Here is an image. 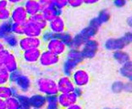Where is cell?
Segmentation results:
<instances>
[{"label": "cell", "instance_id": "13", "mask_svg": "<svg viewBox=\"0 0 132 109\" xmlns=\"http://www.w3.org/2000/svg\"><path fill=\"white\" fill-rule=\"evenodd\" d=\"M58 102L60 108L66 109L71 105L77 103L79 98L75 95L74 92L70 93H59L58 94Z\"/></svg>", "mask_w": 132, "mask_h": 109}, {"label": "cell", "instance_id": "21", "mask_svg": "<svg viewBox=\"0 0 132 109\" xmlns=\"http://www.w3.org/2000/svg\"><path fill=\"white\" fill-rule=\"evenodd\" d=\"M19 38L17 36H15L13 33H10L6 36H4V39L2 40V41L4 42V46L6 48L10 50H13L15 49L18 47V43H19Z\"/></svg>", "mask_w": 132, "mask_h": 109}, {"label": "cell", "instance_id": "18", "mask_svg": "<svg viewBox=\"0 0 132 109\" xmlns=\"http://www.w3.org/2000/svg\"><path fill=\"white\" fill-rule=\"evenodd\" d=\"M65 58H67L70 61L76 63V64L80 65L84 60L81 52L80 49H74V48H69L65 53Z\"/></svg>", "mask_w": 132, "mask_h": 109}, {"label": "cell", "instance_id": "44", "mask_svg": "<svg viewBox=\"0 0 132 109\" xmlns=\"http://www.w3.org/2000/svg\"><path fill=\"white\" fill-rule=\"evenodd\" d=\"M10 88H11V92H12V96H16L20 93V90H18L17 87L14 85H10Z\"/></svg>", "mask_w": 132, "mask_h": 109}, {"label": "cell", "instance_id": "22", "mask_svg": "<svg viewBox=\"0 0 132 109\" xmlns=\"http://www.w3.org/2000/svg\"><path fill=\"white\" fill-rule=\"evenodd\" d=\"M113 57L119 64L123 65L125 63L130 61V53L125 50H119L113 53Z\"/></svg>", "mask_w": 132, "mask_h": 109}, {"label": "cell", "instance_id": "32", "mask_svg": "<svg viewBox=\"0 0 132 109\" xmlns=\"http://www.w3.org/2000/svg\"><path fill=\"white\" fill-rule=\"evenodd\" d=\"M10 96H12L10 85L8 84L0 86V99L6 100L7 98L10 97Z\"/></svg>", "mask_w": 132, "mask_h": 109}, {"label": "cell", "instance_id": "25", "mask_svg": "<svg viewBox=\"0 0 132 109\" xmlns=\"http://www.w3.org/2000/svg\"><path fill=\"white\" fill-rule=\"evenodd\" d=\"M119 73L123 78L127 79L129 81H130L131 79H132V63H131V61H129L127 63H125V64L121 65L120 69H119Z\"/></svg>", "mask_w": 132, "mask_h": 109}, {"label": "cell", "instance_id": "34", "mask_svg": "<svg viewBox=\"0 0 132 109\" xmlns=\"http://www.w3.org/2000/svg\"><path fill=\"white\" fill-rule=\"evenodd\" d=\"M55 38V34L54 33H53L51 31H49L48 29H46L43 31L41 34V36H40V39L43 41V44H46L47 41H49L50 40H52V39Z\"/></svg>", "mask_w": 132, "mask_h": 109}, {"label": "cell", "instance_id": "20", "mask_svg": "<svg viewBox=\"0 0 132 109\" xmlns=\"http://www.w3.org/2000/svg\"><path fill=\"white\" fill-rule=\"evenodd\" d=\"M43 31L38 28L37 26L33 25L31 22L27 21L25 23V31H24V36H28V37H40Z\"/></svg>", "mask_w": 132, "mask_h": 109}, {"label": "cell", "instance_id": "5", "mask_svg": "<svg viewBox=\"0 0 132 109\" xmlns=\"http://www.w3.org/2000/svg\"><path fill=\"white\" fill-rule=\"evenodd\" d=\"M43 45L40 37H28L24 36L19 38L18 48L21 52H24L32 48H42Z\"/></svg>", "mask_w": 132, "mask_h": 109}, {"label": "cell", "instance_id": "26", "mask_svg": "<svg viewBox=\"0 0 132 109\" xmlns=\"http://www.w3.org/2000/svg\"><path fill=\"white\" fill-rule=\"evenodd\" d=\"M55 38H58L59 40L62 41L66 45V46H67L68 48L71 47L72 40H73V36H72L70 32L64 31L62 33H59V34H56L55 35Z\"/></svg>", "mask_w": 132, "mask_h": 109}, {"label": "cell", "instance_id": "55", "mask_svg": "<svg viewBox=\"0 0 132 109\" xmlns=\"http://www.w3.org/2000/svg\"><path fill=\"white\" fill-rule=\"evenodd\" d=\"M31 109H38V108H31Z\"/></svg>", "mask_w": 132, "mask_h": 109}, {"label": "cell", "instance_id": "41", "mask_svg": "<svg viewBox=\"0 0 132 109\" xmlns=\"http://www.w3.org/2000/svg\"><path fill=\"white\" fill-rule=\"evenodd\" d=\"M54 6L63 10L68 6V0H54Z\"/></svg>", "mask_w": 132, "mask_h": 109}, {"label": "cell", "instance_id": "6", "mask_svg": "<svg viewBox=\"0 0 132 109\" xmlns=\"http://www.w3.org/2000/svg\"><path fill=\"white\" fill-rule=\"evenodd\" d=\"M99 49V42L95 39H89L86 41L80 48L82 57L84 59H92L97 55Z\"/></svg>", "mask_w": 132, "mask_h": 109}, {"label": "cell", "instance_id": "7", "mask_svg": "<svg viewBox=\"0 0 132 109\" xmlns=\"http://www.w3.org/2000/svg\"><path fill=\"white\" fill-rule=\"evenodd\" d=\"M70 78L75 86L76 87H81V88L87 86L91 80L90 74L86 69L81 68H77L71 74Z\"/></svg>", "mask_w": 132, "mask_h": 109}, {"label": "cell", "instance_id": "3", "mask_svg": "<svg viewBox=\"0 0 132 109\" xmlns=\"http://www.w3.org/2000/svg\"><path fill=\"white\" fill-rule=\"evenodd\" d=\"M0 64L4 66L9 73L20 69V63L18 57L11 50L8 48L0 51Z\"/></svg>", "mask_w": 132, "mask_h": 109}, {"label": "cell", "instance_id": "19", "mask_svg": "<svg viewBox=\"0 0 132 109\" xmlns=\"http://www.w3.org/2000/svg\"><path fill=\"white\" fill-rule=\"evenodd\" d=\"M28 21L33 24V25H35L36 26H37L38 28H40L42 31L47 29V23L48 22L43 17L42 13H38L34 14V15L29 16Z\"/></svg>", "mask_w": 132, "mask_h": 109}, {"label": "cell", "instance_id": "12", "mask_svg": "<svg viewBox=\"0 0 132 109\" xmlns=\"http://www.w3.org/2000/svg\"><path fill=\"white\" fill-rule=\"evenodd\" d=\"M56 82L59 93H70L73 92L76 88V86L74 85L71 78L65 75L60 76L58 80H56Z\"/></svg>", "mask_w": 132, "mask_h": 109}, {"label": "cell", "instance_id": "53", "mask_svg": "<svg viewBox=\"0 0 132 109\" xmlns=\"http://www.w3.org/2000/svg\"><path fill=\"white\" fill-rule=\"evenodd\" d=\"M103 109H119V108H111V107H104Z\"/></svg>", "mask_w": 132, "mask_h": 109}, {"label": "cell", "instance_id": "8", "mask_svg": "<svg viewBox=\"0 0 132 109\" xmlns=\"http://www.w3.org/2000/svg\"><path fill=\"white\" fill-rule=\"evenodd\" d=\"M29 15L22 4L11 6L10 8V21L12 23L25 24L28 21Z\"/></svg>", "mask_w": 132, "mask_h": 109}, {"label": "cell", "instance_id": "52", "mask_svg": "<svg viewBox=\"0 0 132 109\" xmlns=\"http://www.w3.org/2000/svg\"><path fill=\"white\" fill-rule=\"evenodd\" d=\"M127 24L129 25V26L131 27L132 26V18L131 17H129L128 20H127Z\"/></svg>", "mask_w": 132, "mask_h": 109}, {"label": "cell", "instance_id": "9", "mask_svg": "<svg viewBox=\"0 0 132 109\" xmlns=\"http://www.w3.org/2000/svg\"><path fill=\"white\" fill-rule=\"evenodd\" d=\"M45 47L47 51L52 53L61 57L64 55L69 48L62 41L59 40L58 38H53L45 44Z\"/></svg>", "mask_w": 132, "mask_h": 109}, {"label": "cell", "instance_id": "51", "mask_svg": "<svg viewBox=\"0 0 132 109\" xmlns=\"http://www.w3.org/2000/svg\"><path fill=\"white\" fill-rule=\"evenodd\" d=\"M5 48H6V47L4 46V42H3L2 41H0V51L4 50V49H5Z\"/></svg>", "mask_w": 132, "mask_h": 109}, {"label": "cell", "instance_id": "11", "mask_svg": "<svg viewBox=\"0 0 132 109\" xmlns=\"http://www.w3.org/2000/svg\"><path fill=\"white\" fill-rule=\"evenodd\" d=\"M32 84L33 82H32L31 78L30 77L28 74H24V73H22V74L16 79L14 83L12 85H14L18 88V90H20V93L26 94L31 90L32 87Z\"/></svg>", "mask_w": 132, "mask_h": 109}, {"label": "cell", "instance_id": "40", "mask_svg": "<svg viewBox=\"0 0 132 109\" xmlns=\"http://www.w3.org/2000/svg\"><path fill=\"white\" fill-rule=\"evenodd\" d=\"M83 5V0H68V6L70 8H79Z\"/></svg>", "mask_w": 132, "mask_h": 109}, {"label": "cell", "instance_id": "33", "mask_svg": "<svg viewBox=\"0 0 132 109\" xmlns=\"http://www.w3.org/2000/svg\"><path fill=\"white\" fill-rule=\"evenodd\" d=\"M9 75L10 73L7 71V69L0 64V86L9 84Z\"/></svg>", "mask_w": 132, "mask_h": 109}, {"label": "cell", "instance_id": "31", "mask_svg": "<svg viewBox=\"0 0 132 109\" xmlns=\"http://www.w3.org/2000/svg\"><path fill=\"white\" fill-rule=\"evenodd\" d=\"M6 109H19L20 102L15 96H10V97L4 100Z\"/></svg>", "mask_w": 132, "mask_h": 109}, {"label": "cell", "instance_id": "47", "mask_svg": "<svg viewBox=\"0 0 132 109\" xmlns=\"http://www.w3.org/2000/svg\"><path fill=\"white\" fill-rule=\"evenodd\" d=\"M8 2L10 4V6H14V5L22 4L24 0H8Z\"/></svg>", "mask_w": 132, "mask_h": 109}, {"label": "cell", "instance_id": "37", "mask_svg": "<svg viewBox=\"0 0 132 109\" xmlns=\"http://www.w3.org/2000/svg\"><path fill=\"white\" fill-rule=\"evenodd\" d=\"M124 83L123 81H115L114 83L112 85V91L113 93H116V94H119V93H121L123 92V89H124Z\"/></svg>", "mask_w": 132, "mask_h": 109}, {"label": "cell", "instance_id": "15", "mask_svg": "<svg viewBox=\"0 0 132 109\" xmlns=\"http://www.w3.org/2000/svg\"><path fill=\"white\" fill-rule=\"evenodd\" d=\"M29 102L31 108L44 109L47 103V96L40 93H33L29 96Z\"/></svg>", "mask_w": 132, "mask_h": 109}, {"label": "cell", "instance_id": "42", "mask_svg": "<svg viewBox=\"0 0 132 109\" xmlns=\"http://www.w3.org/2000/svg\"><path fill=\"white\" fill-rule=\"evenodd\" d=\"M129 0H113V5L117 8H123L127 4Z\"/></svg>", "mask_w": 132, "mask_h": 109}, {"label": "cell", "instance_id": "10", "mask_svg": "<svg viewBox=\"0 0 132 109\" xmlns=\"http://www.w3.org/2000/svg\"><path fill=\"white\" fill-rule=\"evenodd\" d=\"M42 50H43L42 48H32V49L21 52L22 61L29 65L37 64L41 56Z\"/></svg>", "mask_w": 132, "mask_h": 109}, {"label": "cell", "instance_id": "50", "mask_svg": "<svg viewBox=\"0 0 132 109\" xmlns=\"http://www.w3.org/2000/svg\"><path fill=\"white\" fill-rule=\"evenodd\" d=\"M0 109H6L4 100L0 99Z\"/></svg>", "mask_w": 132, "mask_h": 109}, {"label": "cell", "instance_id": "43", "mask_svg": "<svg viewBox=\"0 0 132 109\" xmlns=\"http://www.w3.org/2000/svg\"><path fill=\"white\" fill-rule=\"evenodd\" d=\"M131 90H132V86H131L130 81H128V82L124 83V89H123V91L127 92V93H130Z\"/></svg>", "mask_w": 132, "mask_h": 109}, {"label": "cell", "instance_id": "39", "mask_svg": "<svg viewBox=\"0 0 132 109\" xmlns=\"http://www.w3.org/2000/svg\"><path fill=\"white\" fill-rule=\"evenodd\" d=\"M38 2L40 4L42 10L52 7L54 5V0H38Z\"/></svg>", "mask_w": 132, "mask_h": 109}, {"label": "cell", "instance_id": "30", "mask_svg": "<svg viewBox=\"0 0 132 109\" xmlns=\"http://www.w3.org/2000/svg\"><path fill=\"white\" fill-rule=\"evenodd\" d=\"M58 95L47 96V103L44 109H58L59 108L58 102Z\"/></svg>", "mask_w": 132, "mask_h": 109}, {"label": "cell", "instance_id": "27", "mask_svg": "<svg viewBox=\"0 0 132 109\" xmlns=\"http://www.w3.org/2000/svg\"><path fill=\"white\" fill-rule=\"evenodd\" d=\"M16 97L20 102L19 109H31V104H30L29 102V96L27 94L20 93Z\"/></svg>", "mask_w": 132, "mask_h": 109}, {"label": "cell", "instance_id": "35", "mask_svg": "<svg viewBox=\"0 0 132 109\" xmlns=\"http://www.w3.org/2000/svg\"><path fill=\"white\" fill-rule=\"evenodd\" d=\"M97 19L98 21L102 24V26L103 24L107 23L110 19V13L108 10H103L98 13V15L97 16Z\"/></svg>", "mask_w": 132, "mask_h": 109}, {"label": "cell", "instance_id": "1", "mask_svg": "<svg viewBox=\"0 0 132 109\" xmlns=\"http://www.w3.org/2000/svg\"><path fill=\"white\" fill-rule=\"evenodd\" d=\"M35 88L38 93L48 96L59 94L57 82L53 78L47 76H41L35 80Z\"/></svg>", "mask_w": 132, "mask_h": 109}, {"label": "cell", "instance_id": "36", "mask_svg": "<svg viewBox=\"0 0 132 109\" xmlns=\"http://www.w3.org/2000/svg\"><path fill=\"white\" fill-rule=\"evenodd\" d=\"M10 20V8L1 9L0 8V22Z\"/></svg>", "mask_w": 132, "mask_h": 109}, {"label": "cell", "instance_id": "45", "mask_svg": "<svg viewBox=\"0 0 132 109\" xmlns=\"http://www.w3.org/2000/svg\"><path fill=\"white\" fill-rule=\"evenodd\" d=\"M73 92L75 93V95H76L78 98H80V96L83 95V90H82L81 87H76V88H75Z\"/></svg>", "mask_w": 132, "mask_h": 109}, {"label": "cell", "instance_id": "17", "mask_svg": "<svg viewBox=\"0 0 132 109\" xmlns=\"http://www.w3.org/2000/svg\"><path fill=\"white\" fill-rule=\"evenodd\" d=\"M41 13L45 19H46V20L48 22V21L53 20L56 17L61 16L62 14H63V10H61V9H59V8L53 5V6H52V7L42 10Z\"/></svg>", "mask_w": 132, "mask_h": 109}, {"label": "cell", "instance_id": "14", "mask_svg": "<svg viewBox=\"0 0 132 109\" xmlns=\"http://www.w3.org/2000/svg\"><path fill=\"white\" fill-rule=\"evenodd\" d=\"M47 29L53 33H54L55 35L65 31L66 25L64 19L62 16H59L48 21V23H47Z\"/></svg>", "mask_w": 132, "mask_h": 109}, {"label": "cell", "instance_id": "2", "mask_svg": "<svg viewBox=\"0 0 132 109\" xmlns=\"http://www.w3.org/2000/svg\"><path fill=\"white\" fill-rule=\"evenodd\" d=\"M132 41V33L126 32L125 34L119 38H109L105 41L104 47L105 49L109 51H115L124 50L127 46H129Z\"/></svg>", "mask_w": 132, "mask_h": 109}, {"label": "cell", "instance_id": "4", "mask_svg": "<svg viewBox=\"0 0 132 109\" xmlns=\"http://www.w3.org/2000/svg\"><path fill=\"white\" fill-rule=\"evenodd\" d=\"M61 57L52 53L47 49L42 50L41 56L39 57L38 64L43 68H52L60 62Z\"/></svg>", "mask_w": 132, "mask_h": 109}, {"label": "cell", "instance_id": "38", "mask_svg": "<svg viewBox=\"0 0 132 109\" xmlns=\"http://www.w3.org/2000/svg\"><path fill=\"white\" fill-rule=\"evenodd\" d=\"M22 70L20 69H18L17 70H14L13 72L10 73V75H9V84H14V81L16 80V79L20 76V74H22Z\"/></svg>", "mask_w": 132, "mask_h": 109}, {"label": "cell", "instance_id": "54", "mask_svg": "<svg viewBox=\"0 0 132 109\" xmlns=\"http://www.w3.org/2000/svg\"><path fill=\"white\" fill-rule=\"evenodd\" d=\"M58 109H64V108H60V107H59V108H58Z\"/></svg>", "mask_w": 132, "mask_h": 109}, {"label": "cell", "instance_id": "46", "mask_svg": "<svg viewBox=\"0 0 132 109\" xmlns=\"http://www.w3.org/2000/svg\"><path fill=\"white\" fill-rule=\"evenodd\" d=\"M0 8L1 9H9V8H11V6L10 4H9L8 0H0Z\"/></svg>", "mask_w": 132, "mask_h": 109}, {"label": "cell", "instance_id": "28", "mask_svg": "<svg viewBox=\"0 0 132 109\" xmlns=\"http://www.w3.org/2000/svg\"><path fill=\"white\" fill-rule=\"evenodd\" d=\"M11 25L12 22L10 20L0 22V41H2L4 36L11 33Z\"/></svg>", "mask_w": 132, "mask_h": 109}, {"label": "cell", "instance_id": "29", "mask_svg": "<svg viewBox=\"0 0 132 109\" xmlns=\"http://www.w3.org/2000/svg\"><path fill=\"white\" fill-rule=\"evenodd\" d=\"M25 31V24L21 23H12L11 25V33H13L18 37L24 36Z\"/></svg>", "mask_w": 132, "mask_h": 109}, {"label": "cell", "instance_id": "49", "mask_svg": "<svg viewBox=\"0 0 132 109\" xmlns=\"http://www.w3.org/2000/svg\"><path fill=\"white\" fill-rule=\"evenodd\" d=\"M66 109H84V108H83V107L81 105L77 102V103H75L73 105H71L70 107H67Z\"/></svg>", "mask_w": 132, "mask_h": 109}, {"label": "cell", "instance_id": "23", "mask_svg": "<svg viewBox=\"0 0 132 109\" xmlns=\"http://www.w3.org/2000/svg\"><path fill=\"white\" fill-rule=\"evenodd\" d=\"M78 66L79 65L76 64V63L65 58L64 60V62H63V65H62V69H63V73H64V75L70 77L71 74H73V72L78 68Z\"/></svg>", "mask_w": 132, "mask_h": 109}, {"label": "cell", "instance_id": "16", "mask_svg": "<svg viewBox=\"0 0 132 109\" xmlns=\"http://www.w3.org/2000/svg\"><path fill=\"white\" fill-rule=\"evenodd\" d=\"M22 5L24 6V8H25L26 13H27L29 16L41 13L42 11V8L38 0H24Z\"/></svg>", "mask_w": 132, "mask_h": 109}, {"label": "cell", "instance_id": "24", "mask_svg": "<svg viewBox=\"0 0 132 109\" xmlns=\"http://www.w3.org/2000/svg\"><path fill=\"white\" fill-rule=\"evenodd\" d=\"M97 32H98L97 29H96L94 27L88 25L84 29H82L78 34H79L84 40L86 41L87 40H89V39H93L96 36V35L97 34Z\"/></svg>", "mask_w": 132, "mask_h": 109}, {"label": "cell", "instance_id": "48", "mask_svg": "<svg viewBox=\"0 0 132 109\" xmlns=\"http://www.w3.org/2000/svg\"><path fill=\"white\" fill-rule=\"evenodd\" d=\"M99 1H100V0H83V4L93 5V4H97Z\"/></svg>", "mask_w": 132, "mask_h": 109}]
</instances>
